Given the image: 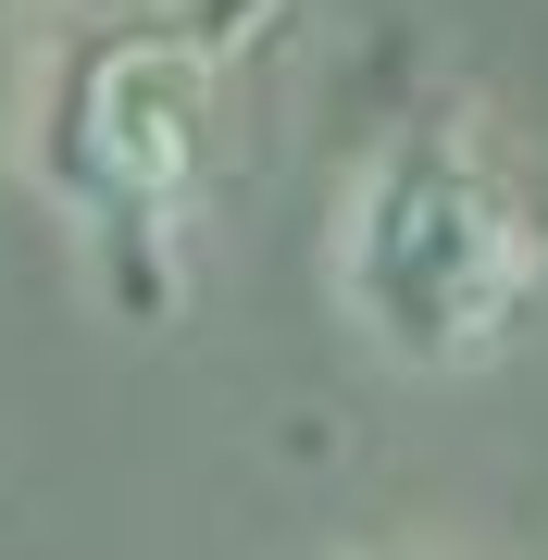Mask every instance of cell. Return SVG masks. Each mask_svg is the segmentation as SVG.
I'll return each mask as SVG.
<instances>
[{
	"instance_id": "7a4b0ae2",
	"label": "cell",
	"mask_w": 548,
	"mask_h": 560,
	"mask_svg": "<svg viewBox=\"0 0 548 560\" xmlns=\"http://www.w3.org/2000/svg\"><path fill=\"white\" fill-rule=\"evenodd\" d=\"M212 125H224V50L200 25H113L75 50V75L50 101V187L125 261L138 312H163V261L200 212Z\"/></svg>"
},
{
	"instance_id": "3957f363",
	"label": "cell",
	"mask_w": 548,
	"mask_h": 560,
	"mask_svg": "<svg viewBox=\"0 0 548 560\" xmlns=\"http://www.w3.org/2000/svg\"><path fill=\"white\" fill-rule=\"evenodd\" d=\"M386 560H436V548H386Z\"/></svg>"
},
{
	"instance_id": "6da1fadb",
	"label": "cell",
	"mask_w": 548,
	"mask_h": 560,
	"mask_svg": "<svg viewBox=\"0 0 548 560\" xmlns=\"http://www.w3.org/2000/svg\"><path fill=\"white\" fill-rule=\"evenodd\" d=\"M337 300L411 374H474L548 300V200L474 113H411L337 200Z\"/></svg>"
}]
</instances>
